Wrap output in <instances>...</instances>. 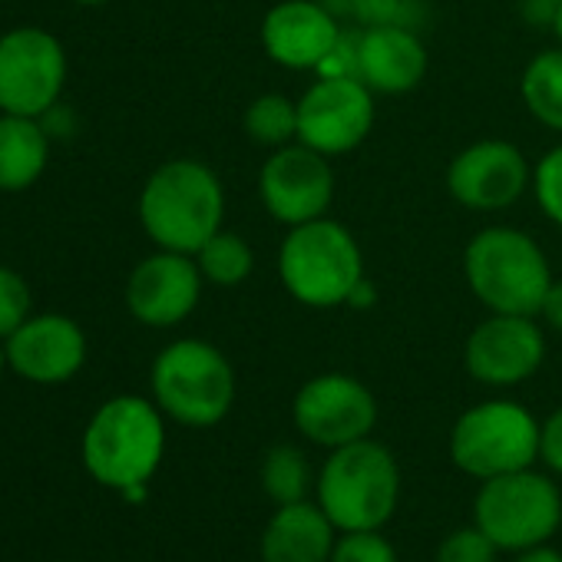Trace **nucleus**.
I'll return each instance as SVG.
<instances>
[{
	"mask_svg": "<svg viewBox=\"0 0 562 562\" xmlns=\"http://www.w3.org/2000/svg\"><path fill=\"white\" fill-rule=\"evenodd\" d=\"M80 457L87 473L116 493L149 486L166 457V414L139 394L110 397L90 417Z\"/></svg>",
	"mask_w": 562,
	"mask_h": 562,
	"instance_id": "nucleus-1",
	"label": "nucleus"
},
{
	"mask_svg": "<svg viewBox=\"0 0 562 562\" xmlns=\"http://www.w3.org/2000/svg\"><path fill=\"white\" fill-rule=\"evenodd\" d=\"M225 218V189L212 166L169 159L139 192V225L156 248L195 255Z\"/></svg>",
	"mask_w": 562,
	"mask_h": 562,
	"instance_id": "nucleus-2",
	"label": "nucleus"
},
{
	"mask_svg": "<svg viewBox=\"0 0 562 562\" xmlns=\"http://www.w3.org/2000/svg\"><path fill=\"white\" fill-rule=\"evenodd\" d=\"M463 278L490 315L539 318L552 268L532 235L513 225H486L463 248Z\"/></svg>",
	"mask_w": 562,
	"mask_h": 562,
	"instance_id": "nucleus-3",
	"label": "nucleus"
},
{
	"mask_svg": "<svg viewBox=\"0 0 562 562\" xmlns=\"http://www.w3.org/2000/svg\"><path fill=\"white\" fill-rule=\"evenodd\" d=\"M315 503L338 532L384 529L401 506V463L374 437L328 450L315 480Z\"/></svg>",
	"mask_w": 562,
	"mask_h": 562,
	"instance_id": "nucleus-4",
	"label": "nucleus"
},
{
	"mask_svg": "<svg viewBox=\"0 0 562 562\" xmlns=\"http://www.w3.org/2000/svg\"><path fill=\"white\" fill-rule=\"evenodd\" d=\"M278 278L305 308H348L355 285L364 278V251L355 232L328 215L292 225L278 248Z\"/></svg>",
	"mask_w": 562,
	"mask_h": 562,
	"instance_id": "nucleus-5",
	"label": "nucleus"
},
{
	"mask_svg": "<svg viewBox=\"0 0 562 562\" xmlns=\"http://www.w3.org/2000/svg\"><path fill=\"white\" fill-rule=\"evenodd\" d=\"M149 387L156 407L192 430L222 424L238 391L232 361L202 338H179L166 345L153 361Z\"/></svg>",
	"mask_w": 562,
	"mask_h": 562,
	"instance_id": "nucleus-6",
	"label": "nucleus"
},
{
	"mask_svg": "<svg viewBox=\"0 0 562 562\" xmlns=\"http://www.w3.org/2000/svg\"><path fill=\"white\" fill-rule=\"evenodd\" d=\"M450 460L480 483L529 470L539 460V420L519 401H480L457 417Z\"/></svg>",
	"mask_w": 562,
	"mask_h": 562,
	"instance_id": "nucleus-7",
	"label": "nucleus"
},
{
	"mask_svg": "<svg viewBox=\"0 0 562 562\" xmlns=\"http://www.w3.org/2000/svg\"><path fill=\"white\" fill-rule=\"evenodd\" d=\"M473 522L496 542L499 552H522L549 542L562 526V493L549 473L516 470L480 483Z\"/></svg>",
	"mask_w": 562,
	"mask_h": 562,
	"instance_id": "nucleus-8",
	"label": "nucleus"
},
{
	"mask_svg": "<svg viewBox=\"0 0 562 562\" xmlns=\"http://www.w3.org/2000/svg\"><path fill=\"white\" fill-rule=\"evenodd\" d=\"M67 83V50L44 27H14L0 37V113L44 120Z\"/></svg>",
	"mask_w": 562,
	"mask_h": 562,
	"instance_id": "nucleus-9",
	"label": "nucleus"
},
{
	"mask_svg": "<svg viewBox=\"0 0 562 562\" xmlns=\"http://www.w3.org/2000/svg\"><path fill=\"white\" fill-rule=\"evenodd\" d=\"M292 420L299 434L325 450H338L368 440L378 427V397L351 374L328 371L305 381L292 401Z\"/></svg>",
	"mask_w": 562,
	"mask_h": 562,
	"instance_id": "nucleus-10",
	"label": "nucleus"
},
{
	"mask_svg": "<svg viewBox=\"0 0 562 562\" xmlns=\"http://www.w3.org/2000/svg\"><path fill=\"white\" fill-rule=\"evenodd\" d=\"M258 199L281 225H305L328 215L335 202V169L328 156L305 143L271 149L258 169Z\"/></svg>",
	"mask_w": 562,
	"mask_h": 562,
	"instance_id": "nucleus-11",
	"label": "nucleus"
},
{
	"mask_svg": "<svg viewBox=\"0 0 562 562\" xmlns=\"http://www.w3.org/2000/svg\"><path fill=\"white\" fill-rule=\"evenodd\" d=\"M374 90L355 77H318L299 97V143L322 156L355 153L374 130Z\"/></svg>",
	"mask_w": 562,
	"mask_h": 562,
	"instance_id": "nucleus-12",
	"label": "nucleus"
},
{
	"mask_svg": "<svg viewBox=\"0 0 562 562\" xmlns=\"http://www.w3.org/2000/svg\"><path fill=\"white\" fill-rule=\"evenodd\" d=\"M532 186V166L506 139H476L447 166V192L470 212H503Z\"/></svg>",
	"mask_w": 562,
	"mask_h": 562,
	"instance_id": "nucleus-13",
	"label": "nucleus"
},
{
	"mask_svg": "<svg viewBox=\"0 0 562 562\" xmlns=\"http://www.w3.org/2000/svg\"><path fill=\"white\" fill-rule=\"evenodd\" d=\"M546 361V335L529 315H486L463 345V368L476 384L516 387Z\"/></svg>",
	"mask_w": 562,
	"mask_h": 562,
	"instance_id": "nucleus-14",
	"label": "nucleus"
},
{
	"mask_svg": "<svg viewBox=\"0 0 562 562\" xmlns=\"http://www.w3.org/2000/svg\"><path fill=\"white\" fill-rule=\"evenodd\" d=\"M202 285L195 255L156 248L130 271L126 308L146 328H176L199 308Z\"/></svg>",
	"mask_w": 562,
	"mask_h": 562,
	"instance_id": "nucleus-15",
	"label": "nucleus"
},
{
	"mask_svg": "<svg viewBox=\"0 0 562 562\" xmlns=\"http://www.w3.org/2000/svg\"><path fill=\"white\" fill-rule=\"evenodd\" d=\"M8 368L31 384H67L87 364V335L70 315H31L11 338H4Z\"/></svg>",
	"mask_w": 562,
	"mask_h": 562,
	"instance_id": "nucleus-16",
	"label": "nucleus"
},
{
	"mask_svg": "<svg viewBox=\"0 0 562 562\" xmlns=\"http://www.w3.org/2000/svg\"><path fill=\"white\" fill-rule=\"evenodd\" d=\"M345 27L322 0H278L261 18V47L271 64L285 70H318Z\"/></svg>",
	"mask_w": 562,
	"mask_h": 562,
	"instance_id": "nucleus-17",
	"label": "nucleus"
},
{
	"mask_svg": "<svg viewBox=\"0 0 562 562\" xmlns=\"http://www.w3.org/2000/svg\"><path fill=\"white\" fill-rule=\"evenodd\" d=\"M430 70L427 44L414 27H361L358 80L378 97L414 93Z\"/></svg>",
	"mask_w": 562,
	"mask_h": 562,
	"instance_id": "nucleus-18",
	"label": "nucleus"
},
{
	"mask_svg": "<svg viewBox=\"0 0 562 562\" xmlns=\"http://www.w3.org/2000/svg\"><path fill=\"white\" fill-rule=\"evenodd\" d=\"M338 542V526L315 499L274 506L261 529L258 555L261 562H331Z\"/></svg>",
	"mask_w": 562,
	"mask_h": 562,
	"instance_id": "nucleus-19",
	"label": "nucleus"
},
{
	"mask_svg": "<svg viewBox=\"0 0 562 562\" xmlns=\"http://www.w3.org/2000/svg\"><path fill=\"white\" fill-rule=\"evenodd\" d=\"M50 159V133L34 116L0 113V192L31 189Z\"/></svg>",
	"mask_w": 562,
	"mask_h": 562,
	"instance_id": "nucleus-20",
	"label": "nucleus"
},
{
	"mask_svg": "<svg viewBox=\"0 0 562 562\" xmlns=\"http://www.w3.org/2000/svg\"><path fill=\"white\" fill-rule=\"evenodd\" d=\"M519 97L526 113L552 133H562V47L536 54L522 77Z\"/></svg>",
	"mask_w": 562,
	"mask_h": 562,
	"instance_id": "nucleus-21",
	"label": "nucleus"
},
{
	"mask_svg": "<svg viewBox=\"0 0 562 562\" xmlns=\"http://www.w3.org/2000/svg\"><path fill=\"white\" fill-rule=\"evenodd\" d=\"M315 473L312 463L305 457V450H299L295 443H278L261 457L258 467V483L265 490V496L274 506L285 503H302L315 496Z\"/></svg>",
	"mask_w": 562,
	"mask_h": 562,
	"instance_id": "nucleus-22",
	"label": "nucleus"
},
{
	"mask_svg": "<svg viewBox=\"0 0 562 562\" xmlns=\"http://www.w3.org/2000/svg\"><path fill=\"white\" fill-rule=\"evenodd\" d=\"M195 261H199L202 278L218 289H235L241 281H248L255 271V251H251L248 238H241L238 232H228V228H218L195 251Z\"/></svg>",
	"mask_w": 562,
	"mask_h": 562,
	"instance_id": "nucleus-23",
	"label": "nucleus"
},
{
	"mask_svg": "<svg viewBox=\"0 0 562 562\" xmlns=\"http://www.w3.org/2000/svg\"><path fill=\"white\" fill-rule=\"evenodd\" d=\"M245 133L255 146L281 149L299 143V100L285 93H261L245 110Z\"/></svg>",
	"mask_w": 562,
	"mask_h": 562,
	"instance_id": "nucleus-24",
	"label": "nucleus"
},
{
	"mask_svg": "<svg viewBox=\"0 0 562 562\" xmlns=\"http://www.w3.org/2000/svg\"><path fill=\"white\" fill-rule=\"evenodd\" d=\"M532 195L542 215L562 228V143L542 153L532 166Z\"/></svg>",
	"mask_w": 562,
	"mask_h": 562,
	"instance_id": "nucleus-25",
	"label": "nucleus"
},
{
	"mask_svg": "<svg viewBox=\"0 0 562 562\" xmlns=\"http://www.w3.org/2000/svg\"><path fill=\"white\" fill-rule=\"evenodd\" d=\"M31 308H34V299H31V285L24 281V274L0 265V341L11 338L34 315Z\"/></svg>",
	"mask_w": 562,
	"mask_h": 562,
	"instance_id": "nucleus-26",
	"label": "nucleus"
},
{
	"mask_svg": "<svg viewBox=\"0 0 562 562\" xmlns=\"http://www.w3.org/2000/svg\"><path fill=\"white\" fill-rule=\"evenodd\" d=\"M331 562H401V555L384 529H355L338 532Z\"/></svg>",
	"mask_w": 562,
	"mask_h": 562,
	"instance_id": "nucleus-27",
	"label": "nucleus"
},
{
	"mask_svg": "<svg viewBox=\"0 0 562 562\" xmlns=\"http://www.w3.org/2000/svg\"><path fill=\"white\" fill-rule=\"evenodd\" d=\"M358 27H414V0H348L345 11Z\"/></svg>",
	"mask_w": 562,
	"mask_h": 562,
	"instance_id": "nucleus-28",
	"label": "nucleus"
},
{
	"mask_svg": "<svg viewBox=\"0 0 562 562\" xmlns=\"http://www.w3.org/2000/svg\"><path fill=\"white\" fill-rule=\"evenodd\" d=\"M496 542L476 522L447 532L437 546V562H496Z\"/></svg>",
	"mask_w": 562,
	"mask_h": 562,
	"instance_id": "nucleus-29",
	"label": "nucleus"
},
{
	"mask_svg": "<svg viewBox=\"0 0 562 562\" xmlns=\"http://www.w3.org/2000/svg\"><path fill=\"white\" fill-rule=\"evenodd\" d=\"M358 60H361V27H355V31L345 27L315 74L318 77H355L358 80Z\"/></svg>",
	"mask_w": 562,
	"mask_h": 562,
	"instance_id": "nucleus-30",
	"label": "nucleus"
},
{
	"mask_svg": "<svg viewBox=\"0 0 562 562\" xmlns=\"http://www.w3.org/2000/svg\"><path fill=\"white\" fill-rule=\"evenodd\" d=\"M539 463L552 476H562V407L539 424Z\"/></svg>",
	"mask_w": 562,
	"mask_h": 562,
	"instance_id": "nucleus-31",
	"label": "nucleus"
},
{
	"mask_svg": "<svg viewBox=\"0 0 562 562\" xmlns=\"http://www.w3.org/2000/svg\"><path fill=\"white\" fill-rule=\"evenodd\" d=\"M539 318L562 335V278H552V285L542 299V308H539Z\"/></svg>",
	"mask_w": 562,
	"mask_h": 562,
	"instance_id": "nucleus-32",
	"label": "nucleus"
},
{
	"mask_svg": "<svg viewBox=\"0 0 562 562\" xmlns=\"http://www.w3.org/2000/svg\"><path fill=\"white\" fill-rule=\"evenodd\" d=\"M374 302H378V289L368 281V274L358 281L355 285V292H351V299H348V308H355V312H364V308H374Z\"/></svg>",
	"mask_w": 562,
	"mask_h": 562,
	"instance_id": "nucleus-33",
	"label": "nucleus"
},
{
	"mask_svg": "<svg viewBox=\"0 0 562 562\" xmlns=\"http://www.w3.org/2000/svg\"><path fill=\"white\" fill-rule=\"evenodd\" d=\"M513 562H562V552H559V549H552L549 542H542V546H532V549L516 552V555H513Z\"/></svg>",
	"mask_w": 562,
	"mask_h": 562,
	"instance_id": "nucleus-34",
	"label": "nucleus"
},
{
	"mask_svg": "<svg viewBox=\"0 0 562 562\" xmlns=\"http://www.w3.org/2000/svg\"><path fill=\"white\" fill-rule=\"evenodd\" d=\"M552 34H555V44L562 47V4H555L552 11Z\"/></svg>",
	"mask_w": 562,
	"mask_h": 562,
	"instance_id": "nucleus-35",
	"label": "nucleus"
},
{
	"mask_svg": "<svg viewBox=\"0 0 562 562\" xmlns=\"http://www.w3.org/2000/svg\"><path fill=\"white\" fill-rule=\"evenodd\" d=\"M77 4H83V8H100V4H110V0H77Z\"/></svg>",
	"mask_w": 562,
	"mask_h": 562,
	"instance_id": "nucleus-36",
	"label": "nucleus"
},
{
	"mask_svg": "<svg viewBox=\"0 0 562 562\" xmlns=\"http://www.w3.org/2000/svg\"><path fill=\"white\" fill-rule=\"evenodd\" d=\"M4 371H8V358H4V345H0V378H4Z\"/></svg>",
	"mask_w": 562,
	"mask_h": 562,
	"instance_id": "nucleus-37",
	"label": "nucleus"
},
{
	"mask_svg": "<svg viewBox=\"0 0 562 562\" xmlns=\"http://www.w3.org/2000/svg\"><path fill=\"white\" fill-rule=\"evenodd\" d=\"M549 4H562V0H549Z\"/></svg>",
	"mask_w": 562,
	"mask_h": 562,
	"instance_id": "nucleus-38",
	"label": "nucleus"
}]
</instances>
